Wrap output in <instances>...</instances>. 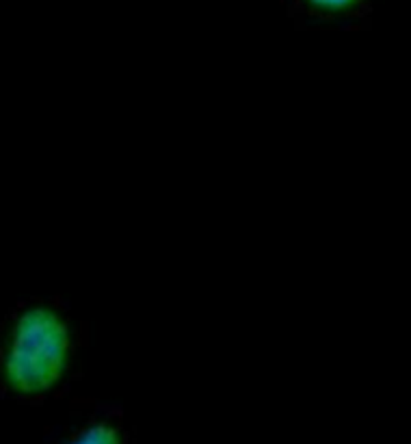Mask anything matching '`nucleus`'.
<instances>
[{
	"instance_id": "obj_1",
	"label": "nucleus",
	"mask_w": 411,
	"mask_h": 444,
	"mask_svg": "<svg viewBox=\"0 0 411 444\" xmlns=\"http://www.w3.org/2000/svg\"><path fill=\"white\" fill-rule=\"evenodd\" d=\"M71 334L65 318L48 306H30L15 318L3 358L5 384L15 395L37 397L65 375Z\"/></svg>"
},
{
	"instance_id": "obj_2",
	"label": "nucleus",
	"mask_w": 411,
	"mask_h": 444,
	"mask_svg": "<svg viewBox=\"0 0 411 444\" xmlns=\"http://www.w3.org/2000/svg\"><path fill=\"white\" fill-rule=\"evenodd\" d=\"M67 444H121V434L111 422H94Z\"/></svg>"
},
{
	"instance_id": "obj_3",
	"label": "nucleus",
	"mask_w": 411,
	"mask_h": 444,
	"mask_svg": "<svg viewBox=\"0 0 411 444\" xmlns=\"http://www.w3.org/2000/svg\"><path fill=\"white\" fill-rule=\"evenodd\" d=\"M308 5H312L318 11H327V13H340V11H349L351 7H355L360 0H306Z\"/></svg>"
}]
</instances>
